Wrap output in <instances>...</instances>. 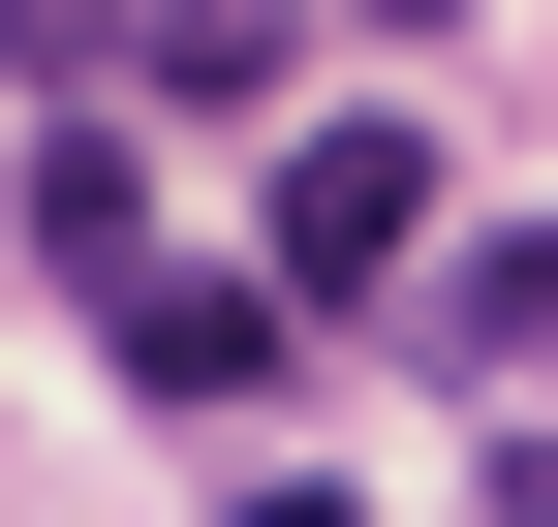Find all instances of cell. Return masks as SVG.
Here are the masks:
<instances>
[{
  "mask_svg": "<svg viewBox=\"0 0 558 527\" xmlns=\"http://www.w3.org/2000/svg\"><path fill=\"white\" fill-rule=\"evenodd\" d=\"M32 248L124 310V280H156V156H124V124H62V156H32Z\"/></svg>",
  "mask_w": 558,
  "mask_h": 527,
  "instance_id": "277c9868",
  "label": "cell"
},
{
  "mask_svg": "<svg viewBox=\"0 0 558 527\" xmlns=\"http://www.w3.org/2000/svg\"><path fill=\"white\" fill-rule=\"evenodd\" d=\"M124 372L218 434V404H279V372H311V280H186V248H156V280H124Z\"/></svg>",
  "mask_w": 558,
  "mask_h": 527,
  "instance_id": "7a4b0ae2",
  "label": "cell"
},
{
  "mask_svg": "<svg viewBox=\"0 0 558 527\" xmlns=\"http://www.w3.org/2000/svg\"><path fill=\"white\" fill-rule=\"evenodd\" d=\"M0 62L32 94H124V0H0Z\"/></svg>",
  "mask_w": 558,
  "mask_h": 527,
  "instance_id": "8992f818",
  "label": "cell"
},
{
  "mask_svg": "<svg viewBox=\"0 0 558 527\" xmlns=\"http://www.w3.org/2000/svg\"><path fill=\"white\" fill-rule=\"evenodd\" d=\"M341 32H465V0H341Z\"/></svg>",
  "mask_w": 558,
  "mask_h": 527,
  "instance_id": "52a82bcc",
  "label": "cell"
},
{
  "mask_svg": "<svg viewBox=\"0 0 558 527\" xmlns=\"http://www.w3.org/2000/svg\"><path fill=\"white\" fill-rule=\"evenodd\" d=\"M403 248H435V124H279V280H403Z\"/></svg>",
  "mask_w": 558,
  "mask_h": 527,
  "instance_id": "6da1fadb",
  "label": "cell"
},
{
  "mask_svg": "<svg viewBox=\"0 0 558 527\" xmlns=\"http://www.w3.org/2000/svg\"><path fill=\"white\" fill-rule=\"evenodd\" d=\"M558 342V248H465V280H435V372H527Z\"/></svg>",
  "mask_w": 558,
  "mask_h": 527,
  "instance_id": "5b68a950",
  "label": "cell"
},
{
  "mask_svg": "<svg viewBox=\"0 0 558 527\" xmlns=\"http://www.w3.org/2000/svg\"><path fill=\"white\" fill-rule=\"evenodd\" d=\"M311 0H124V124H279Z\"/></svg>",
  "mask_w": 558,
  "mask_h": 527,
  "instance_id": "3957f363",
  "label": "cell"
}]
</instances>
